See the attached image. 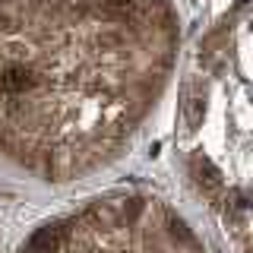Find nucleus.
<instances>
[{
    "instance_id": "1",
    "label": "nucleus",
    "mask_w": 253,
    "mask_h": 253,
    "mask_svg": "<svg viewBox=\"0 0 253 253\" xmlns=\"http://www.w3.org/2000/svg\"><path fill=\"white\" fill-rule=\"evenodd\" d=\"M180 126L190 184L237 253H253V0H237L203 38Z\"/></svg>"
},
{
    "instance_id": "2",
    "label": "nucleus",
    "mask_w": 253,
    "mask_h": 253,
    "mask_svg": "<svg viewBox=\"0 0 253 253\" xmlns=\"http://www.w3.org/2000/svg\"><path fill=\"white\" fill-rule=\"evenodd\" d=\"M19 253H206L177 209L142 193L95 200L42 225Z\"/></svg>"
}]
</instances>
